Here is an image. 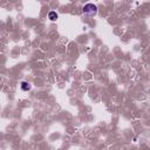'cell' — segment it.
<instances>
[{
    "mask_svg": "<svg viewBox=\"0 0 150 150\" xmlns=\"http://www.w3.org/2000/svg\"><path fill=\"white\" fill-rule=\"evenodd\" d=\"M48 18H49L52 21H55V20L57 19V14H56V12H54V11L49 12V14H48Z\"/></svg>",
    "mask_w": 150,
    "mask_h": 150,
    "instance_id": "2",
    "label": "cell"
},
{
    "mask_svg": "<svg viewBox=\"0 0 150 150\" xmlns=\"http://www.w3.org/2000/svg\"><path fill=\"white\" fill-rule=\"evenodd\" d=\"M21 88H22V90L27 91V90H29V89H30V86H29L27 82H22V83H21Z\"/></svg>",
    "mask_w": 150,
    "mask_h": 150,
    "instance_id": "3",
    "label": "cell"
},
{
    "mask_svg": "<svg viewBox=\"0 0 150 150\" xmlns=\"http://www.w3.org/2000/svg\"><path fill=\"white\" fill-rule=\"evenodd\" d=\"M83 13L86 15H89V16H93L97 13V7L94 5V4H87L84 5L83 7Z\"/></svg>",
    "mask_w": 150,
    "mask_h": 150,
    "instance_id": "1",
    "label": "cell"
}]
</instances>
